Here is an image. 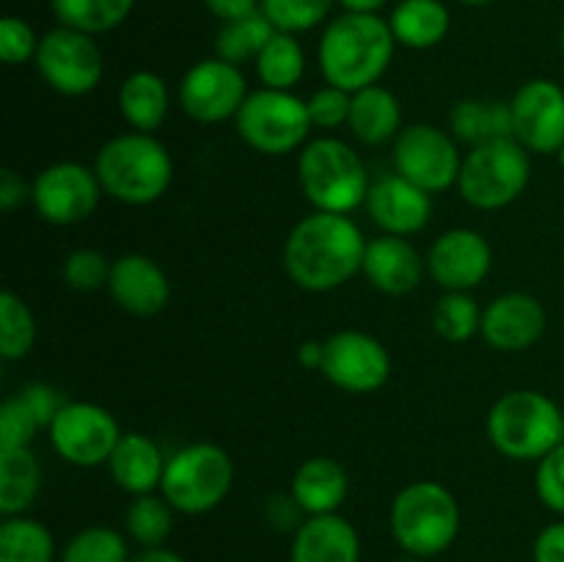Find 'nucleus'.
Wrapping results in <instances>:
<instances>
[{
	"label": "nucleus",
	"mask_w": 564,
	"mask_h": 562,
	"mask_svg": "<svg viewBox=\"0 0 564 562\" xmlns=\"http://www.w3.org/2000/svg\"><path fill=\"white\" fill-rule=\"evenodd\" d=\"M367 240L350 215L314 209L284 242V270L301 290L330 292L364 268Z\"/></svg>",
	"instance_id": "1"
},
{
	"label": "nucleus",
	"mask_w": 564,
	"mask_h": 562,
	"mask_svg": "<svg viewBox=\"0 0 564 562\" xmlns=\"http://www.w3.org/2000/svg\"><path fill=\"white\" fill-rule=\"evenodd\" d=\"M397 39L389 20L378 14L334 17L319 36L317 61L325 83L345 91H361L375 86L394 61Z\"/></svg>",
	"instance_id": "2"
},
{
	"label": "nucleus",
	"mask_w": 564,
	"mask_h": 562,
	"mask_svg": "<svg viewBox=\"0 0 564 562\" xmlns=\"http://www.w3.org/2000/svg\"><path fill=\"white\" fill-rule=\"evenodd\" d=\"M94 171L110 198L143 207L165 196L174 182V160L154 132H121L99 147Z\"/></svg>",
	"instance_id": "3"
},
{
	"label": "nucleus",
	"mask_w": 564,
	"mask_h": 562,
	"mask_svg": "<svg viewBox=\"0 0 564 562\" xmlns=\"http://www.w3.org/2000/svg\"><path fill=\"white\" fill-rule=\"evenodd\" d=\"M394 543L408 556L430 560L449 549L463 527L455 494L435 479H416L394 496L389 510Z\"/></svg>",
	"instance_id": "4"
},
{
	"label": "nucleus",
	"mask_w": 564,
	"mask_h": 562,
	"mask_svg": "<svg viewBox=\"0 0 564 562\" xmlns=\"http://www.w3.org/2000/svg\"><path fill=\"white\" fill-rule=\"evenodd\" d=\"M564 411L538 389H516L494 402L488 413V439L510 461H543L562 444Z\"/></svg>",
	"instance_id": "5"
},
{
	"label": "nucleus",
	"mask_w": 564,
	"mask_h": 562,
	"mask_svg": "<svg viewBox=\"0 0 564 562\" xmlns=\"http://www.w3.org/2000/svg\"><path fill=\"white\" fill-rule=\"evenodd\" d=\"M297 182L314 209L339 215H350L352 209L367 204L372 187L361 154L334 136L314 138L301 149Z\"/></svg>",
	"instance_id": "6"
},
{
	"label": "nucleus",
	"mask_w": 564,
	"mask_h": 562,
	"mask_svg": "<svg viewBox=\"0 0 564 562\" xmlns=\"http://www.w3.org/2000/svg\"><path fill=\"white\" fill-rule=\"evenodd\" d=\"M235 463L229 452L209 441L187 444L165 461L160 494L182 516H204L229 496Z\"/></svg>",
	"instance_id": "7"
},
{
	"label": "nucleus",
	"mask_w": 564,
	"mask_h": 562,
	"mask_svg": "<svg viewBox=\"0 0 564 562\" xmlns=\"http://www.w3.org/2000/svg\"><path fill=\"white\" fill-rule=\"evenodd\" d=\"M516 138L479 143L463 158L457 191L471 207L501 209L521 198L532 180V160Z\"/></svg>",
	"instance_id": "8"
},
{
	"label": "nucleus",
	"mask_w": 564,
	"mask_h": 562,
	"mask_svg": "<svg viewBox=\"0 0 564 562\" xmlns=\"http://www.w3.org/2000/svg\"><path fill=\"white\" fill-rule=\"evenodd\" d=\"M237 136L268 158H281L308 143L314 130L306 99L279 88H259L248 94L235 119Z\"/></svg>",
	"instance_id": "9"
},
{
	"label": "nucleus",
	"mask_w": 564,
	"mask_h": 562,
	"mask_svg": "<svg viewBox=\"0 0 564 562\" xmlns=\"http://www.w3.org/2000/svg\"><path fill=\"white\" fill-rule=\"evenodd\" d=\"M36 69L61 97H86L102 83L105 61L91 33L58 25L39 42Z\"/></svg>",
	"instance_id": "10"
},
{
	"label": "nucleus",
	"mask_w": 564,
	"mask_h": 562,
	"mask_svg": "<svg viewBox=\"0 0 564 562\" xmlns=\"http://www.w3.org/2000/svg\"><path fill=\"white\" fill-rule=\"evenodd\" d=\"M394 169L427 193L457 187L463 169L457 138L427 121L402 127L400 136L394 138Z\"/></svg>",
	"instance_id": "11"
},
{
	"label": "nucleus",
	"mask_w": 564,
	"mask_h": 562,
	"mask_svg": "<svg viewBox=\"0 0 564 562\" xmlns=\"http://www.w3.org/2000/svg\"><path fill=\"white\" fill-rule=\"evenodd\" d=\"M50 444L66 463L80 468L108 466L121 433L108 408L97 402H66L47 428Z\"/></svg>",
	"instance_id": "12"
},
{
	"label": "nucleus",
	"mask_w": 564,
	"mask_h": 562,
	"mask_svg": "<svg viewBox=\"0 0 564 562\" xmlns=\"http://www.w3.org/2000/svg\"><path fill=\"white\" fill-rule=\"evenodd\" d=\"M102 193L97 171L75 160L47 165L31 182L33 209L39 218L53 226H75L91 218Z\"/></svg>",
	"instance_id": "13"
},
{
	"label": "nucleus",
	"mask_w": 564,
	"mask_h": 562,
	"mask_svg": "<svg viewBox=\"0 0 564 562\" xmlns=\"http://www.w3.org/2000/svg\"><path fill=\"white\" fill-rule=\"evenodd\" d=\"M248 80L240 66L224 58H204L185 72L180 83V105L198 125H220L237 119L248 99Z\"/></svg>",
	"instance_id": "14"
},
{
	"label": "nucleus",
	"mask_w": 564,
	"mask_h": 562,
	"mask_svg": "<svg viewBox=\"0 0 564 562\" xmlns=\"http://www.w3.org/2000/svg\"><path fill=\"white\" fill-rule=\"evenodd\" d=\"M325 342L323 375L341 391L372 395L391 378V356L380 339L364 331H336Z\"/></svg>",
	"instance_id": "15"
},
{
	"label": "nucleus",
	"mask_w": 564,
	"mask_h": 562,
	"mask_svg": "<svg viewBox=\"0 0 564 562\" xmlns=\"http://www.w3.org/2000/svg\"><path fill=\"white\" fill-rule=\"evenodd\" d=\"M512 138L532 154H556L564 147V88L549 77L523 83L510 99Z\"/></svg>",
	"instance_id": "16"
},
{
	"label": "nucleus",
	"mask_w": 564,
	"mask_h": 562,
	"mask_svg": "<svg viewBox=\"0 0 564 562\" xmlns=\"http://www.w3.org/2000/svg\"><path fill=\"white\" fill-rule=\"evenodd\" d=\"M490 268H494V248L477 229L457 226L444 231L430 246L427 273L446 292H471L488 279Z\"/></svg>",
	"instance_id": "17"
},
{
	"label": "nucleus",
	"mask_w": 564,
	"mask_h": 562,
	"mask_svg": "<svg viewBox=\"0 0 564 562\" xmlns=\"http://www.w3.org/2000/svg\"><path fill=\"white\" fill-rule=\"evenodd\" d=\"M367 213L383 235H419L433 218V193L422 191L400 174L380 176L367 196Z\"/></svg>",
	"instance_id": "18"
},
{
	"label": "nucleus",
	"mask_w": 564,
	"mask_h": 562,
	"mask_svg": "<svg viewBox=\"0 0 564 562\" xmlns=\"http://www.w3.org/2000/svg\"><path fill=\"white\" fill-rule=\"evenodd\" d=\"M545 323L549 317L538 298L529 292H505L485 306L479 334L494 350L521 353L538 345L545 334Z\"/></svg>",
	"instance_id": "19"
},
{
	"label": "nucleus",
	"mask_w": 564,
	"mask_h": 562,
	"mask_svg": "<svg viewBox=\"0 0 564 562\" xmlns=\"http://www.w3.org/2000/svg\"><path fill=\"white\" fill-rule=\"evenodd\" d=\"M108 292L127 314L152 317L169 306L171 281L147 253H121L110 268Z\"/></svg>",
	"instance_id": "20"
},
{
	"label": "nucleus",
	"mask_w": 564,
	"mask_h": 562,
	"mask_svg": "<svg viewBox=\"0 0 564 562\" xmlns=\"http://www.w3.org/2000/svg\"><path fill=\"white\" fill-rule=\"evenodd\" d=\"M424 268H427V259H422L408 237L380 235L367 242L361 273L383 295L402 298L411 295L422 284Z\"/></svg>",
	"instance_id": "21"
},
{
	"label": "nucleus",
	"mask_w": 564,
	"mask_h": 562,
	"mask_svg": "<svg viewBox=\"0 0 564 562\" xmlns=\"http://www.w3.org/2000/svg\"><path fill=\"white\" fill-rule=\"evenodd\" d=\"M290 562H361L358 529L339 512L308 516L292 534Z\"/></svg>",
	"instance_id": "22"
},
{
	"label": "nucleus",
	"mask_w": 564,
	"mask_h": 562,
	"mask_svg": "<svg viewBox=\"0 0 564 562\" xmlns=\"http://www.w3.org/2000/svg\"><path fill=\"white\" fill-rule=\"evenodd\" d=\"M165 461L158 441L147 433H124L116 444L113 455L108 461L110 479L119 485L124 494L143 496L160 490L165 474Z\"/></svg>",
	"instance_id": "23"
},
{
	"label": "nucleus",
	"mask_w": 564,
	"mask_h": 562,
	"mask_svg": "<svg viewBox=\"0 0 564 562\" xmlns=\"http://www.w3.org/2000/svg\"><path fill=\"white\" fill-rule=\"evenodd\" d=\"M290 494L306 516H328L339 512V507L345 505L350 494V477L334 457H308L292 474Z\"/></svg>",
	"instance_id": "24"
},
{
	"label": "nucleus",
	"mask_w": 564,
	"mask_h": 562,
	"mask_svg": "<svg viewBox=\"0 0 564 562\" xmlns=\"http://www.w3.org/2000/svg\"><path fill=\"white\" fill-rule=\"evenodd\" d=\"M347 130L364 147H383L402 132V108L394 91L380 83L352 94V110Z\"/></svg>",
	"instance_id": "25"
},
{
	"label": "nucleus",
	"mask_w": 564,
	"mask_h": 562,
	"mask_svg": "<svg viewBox=\"0 0 564 562\" xmlns=\"http://www.w3.org/2000/svg\"><path fill=\"white\" fill-rule=\"evenodd\" d=\"M171 108V94L158 72L138 69L124 77L119 88L121 119L135 132H154L165 121Z\"/></svg>",
	"instance_id": "26"
},
{
	"label": "nucleus",
	"mask_w": 564,
	"mask_h": 562,
	"mask_svg": "<svg viewBox=\"0 0 564 562\" xmlns=\"http://www.w3.org/2000/svg\"><path fill=\"white\" fill-rule=\"evenodd\" d=\"M397 44L408 50L438 47L452 28L449 9L441 0H400L389 17Z\"/></svg>",
	"instance_id": "27"
},
{
	"label": "nucleus",
	"mask_w": 564,
	"mask_h": 562,
	"mask_svg": "<svg viewBox=\"0 0 564 562\" xmlns=\"http://www.w3.org/2000/svg\"><path fill=\"white\" fill-rule=\"evenodd\" d=\"M449 127L452 136L471 149L499 138H512V108L505 99H460L452 108Z\"/></svg>",
	"instance_id": "28"
},
{
	"label": "nucleus",
	"mask_w": 564,
	"mask_h": 562,
	"mask_svg": "<svg viewBox=\"0 0 564 562\" xmlns=\"http://www.w3.org/2000/svg\"><path fill=\"white\" fill-rule=\"evenodd\" d=\"M42 490V463L31 446L0 450V512L3 518L25 516Z\"/></svg>",
	"instance_id": "29"
},
{
	"label": "nucleus",
	"mask_w": 564,
	"mask_h": 562,
	"mask_svg": "<svg viewBox=\"0 0 564 562\" xmlns=\"http://www.w3.org/2000/svg\"><path fill=\"white\" fill-rule=\"evenodd\" d=\"M253 66H257V75L264 88L292 91L306 75V53L295 33L275 31L259 58L253 61Z\"/></svg>",
	"instance_id": "30"
},
{
	"label": "nucleus",
	"mask_w": 564,
	"mask_h": 562,
	"mask_svg": "<svg viewBox=\"0 0 564 562\" xmlns=\"http://www.w3.org/2000/svg\"><path fill=\"white\" fill-rule=\"evenodd\" d=\"M55 538L42 521L11 516L0 523V562H53Z\"/></svg>",
	"instance_id": "31"
},
{
	"label": "nucleus",
	"mask_w": 564,
	"mask_h": 562,
	"mask_svg": "<svg viewBox=\"0 0 564 562\" xmlns=\"http://www.w3.org/2000/svg\"><path fill=\"white\" fill-rule=\"evenodd\" d=\"M58 25L75 28V31L99 33L116 31L135 9V0H50Z\"/></svg>",
	"instance_id": "32"
},
{
	"label": "nucleus",
	"mask_w": 564,
	"mask_h": 562,
	"mask_svg": "<svg viewBox=\"0 0 564 562\" xmlns=\"http://www.w3.org/2000/svg\"><path fill=\"white\" fill-rule=\"evenodd\" d=\"M273 33L275 28L270 25L262 11H253V14L240 17V20L220 22V31L215 36V55L229 61V64L242 66L248 61L259 58L264 44L273 39Z\"/></svg>",
	"instance_id": "33"
},
{
	"label": "nucleus",
	"mask_w": 564,
	"mask_h": 562,
	"mask_svg": "<svg viewBox=\"0 0 564 562\" xmlns=\"http://www.w3.org/2000/svg\"><path fill=\"white\" fill-rule=\"evenodd\" d=\"M174 507L163 494L132 496L124 512V534L141 549H158L165 545L174 529Z\"/></svg>",
	"instance_id": "34"
},
{
	"label": "nucleus",
	"mask_w": 564,
	"mask_h": 562,
	"mask_svg": "<svg viewBox=\"0 0 564 562\" xmlns=\"http://www.w3.org/2000/svg\"><path fill=\"white\" fill-rule=\"evenodd\" d=\"M61 562H130V538L113 527H86L66 540Z\"/></svg>",
	"instance_id": "35"
},
{
	"label": "nucleus",
	"mask_w": 564,
	"mask_h": 562,
	"mask_svg": "<svg viewBox=\"0 0 564 562\" xmlns=\"http://www.w3.org/2000/svg\"><path fill=\"white\" fill-rule=\"evenodd\" d=\"M33 342H36L33 312L17 292L6 290L0 295V358L20 361L33 350Z\"/></svg>",
	"instance_id": "36"
},
{
	"label": "nucleus",
	"mask_w": 564,
	"mask_h": 562,
	"mask_svg": "<svg viewBox=\"0 0 564 562\" xmlns=\"http://www.w3.org/2000/svg\"><path fill=\"white\" fill-rule=\"evenodd\" d=\"M482 312L471 292H446L433 309V328L441 339L460 345L482 328Z\"/></svg>",
	"instance_id": "37"
},
{
	"label": "nucleus",
	"mask_w": 564,
	"mask_h": 562,
	"mask_svg": "<svg viewBox=\"0 0 564 562\" xmlns=\"http://www.w3.org/2000/svg\"><path fill=\"white\" fill-rule=\"evenodd\" d=\"M336 0H262L259 11L270 20L275 31L306 33L323 25L330 17Z\"/></svg>",
	"instance_id": "38"
},
{
	"label": "nucleus",
	"mask_w": 564,
	"mask_h": 562,
	"mask_svg": "<svg viewBox=\"0 0 564 562\" xmlns=\"http://www.w3.org/2000/svg\"><path fill=\"white\" fill-rule=\"evenodd\" d=\"M110 268H113V262L102 251H97V248H77V251H72L64 259L61 273H64L66 287H72V290L97 292L108 287Z\"/></svg>",
	"instance_id": "39"
},
{
	"label": "nucleus",
	"mask_w": 564,
	"mask_h": 562,
	"mask_svg": "<svg viewBox=\"0 0 564 562\" xmlns=\"http://www.w3.org/2000/svg\"><path fill=\"white\" fill-rule=\"evenodd\" d=\"M306 105L314 130H339V127H347V121H350L352 91L325 83L323 88H317L306 99Z\"/></svg>",
	"instance_id": "40"
},
{
	"label": "nucleus",
	"mask_w": 564,
	"mask_h": 562,
	"mask_svg": "<svg viewBox=\"0 0 564 562\" xmlns=\"http://www.w3.org/2000/svg\"><path fill=\"white\" fill-rule=\"evenodd\" d=\"M39 430H42V424L33 417L31 408L22 402V397H6L3 406H0V450L31 446Z\"/></svg>",
	"instance_id": "41"
},
{
	"label": "nucleus",
	"mask_w": 564,
	"mask_h": 562,
	"mask_svg": "<svg viewBox=\"0 0 564 562\" xmlns=\"http://www.w3.org/2000/svg\"><path fill=\"white\" fill-rule=\"evenodd\" d=\"M39 42L42 39L20 17H3L0 20V58H3V64L20 66L28 64V61H36Z\"/></svg>",
	"instance_id": "42"
},
{
	"label": "nucleus",
	"mask_w": 564,
	"mask_h": 562,
	"mask_svg": "<svg viewBox=\"0 0 564 562\" xmlns=\"http://www.w3.org/2000/svg\"><path fill=\"white\" fill-rule=\"evenodd\" d=\"M534 490L543 507L564 516V444L551 450L543 461H538L534 472Z\"/></svg>",
	"instance_id": "43"
},
{
	"label": "nucleus",
	"mask_w": 564,
	"mask_h": 562,
	"mask_svg": "<svg viewBox=\"0 0 564 562\" xmlns=\"http://www.w3.org/2000/svg\"><path fill=\"white\" fill-rule=\"evenodd\" d=\"M20 397H22V402L31 408L33 417L39 419V424H42V428H50V424H53V419L58 417L61 408L66 406V400L58 395V389H53V386L44 383V380H33V383L22 386Z\"/></svg>",
	"instance_id": "44"
},
{
	"label": "nucleus",
	"mask_w": 564,
	"mask_h": 562,
	"mask_svg": "<svg viewBox=\"0 0 564 562\" xmlns=\"http://www.w3.org/2000/svg\"><path fill=\"white\" fill-rule=\"evenodd\" d=\"M264 516H268L270 527L279 529V532H292V534H295L297 529L303 527V521L308 518L292 494H275L273 499L268 501Z\"/></svg>",
	"instance_id": "45"
},
{
	"label": "nucleus",
	"mask_w": 564,
	"mask_h": 562,
	"mask_svg": "<svg viewBox=\"0 0 564 562\" xmlns=\"http://www.w3.org/2000/svg\"><path fill=\"white\" fill-rule=\"evenodd\" d=\"M534 562H564V521L549 523L543 532L534 538L532 545Z\"/></svg>",
	"instance_id": "46"
},
{
	"label": "nucleus",
	"mask_w": 564,
	"mask_h": 562,
	"mask_svg": "<svg viewBox=\"0 0 564 562\" xmlns=\"http://www.w3.org/2000/svg\"><path fill=\"white\" fill-rule=\"evenodd\" d=\"M25 202H31V182L20 171L3 169V174H0V207L6 213H14Z\"/></svg>",
	"instance_id": "47"
},
{
	"label": "nucleus",
	"mask_w": 564,
	"mask_h": 562,
	"mask_svg": "<svg viewBox=\"0 0 564 562\" xmlns=\"http://www.w3.org/2000/svg\"><path fill=\"white\" fill-rule=\"evenodd\" d=\"M259 3L262 0H204L209 14L218 17L220 22L240 20V17L253 14V11H259Z\"/></svg>",
	"instance_id": "48"
},
{
	"label": "nucleus",
	"mask_w": 564,
	"mask_h": 562,
	"mask_svg": "<svg viewBox=\"0 0 564 562\" xmlns=\"http://www.w3.org/2000/svg\"><path fill=\"white\" fill-rule=\"evenodd\" d=\"M325 361V342L306 339L301 347H297V364L303 369H314V372H323Z\"/></svg>",
	"instance_id": "49"
},
{
	"label": "nucleus",
	"mask_w": 564,
	"mask_h": 562,
	"mask_svg": "<svg viewBox=\"0 0 564 562\" xmlns=\"http://www.w3.org/2000/svg\"><path fill=\"white\" fill-rule=\"evenodd\" d=\"M130 562H187L185 556L176 554V551L158 545V549H141L138 554H132Z\"/></svg>",
	"instance_id": "50"
},
{
	"label": "nucleus",
	"mask_w": 564,
	"mask_h": 562,
	"mask_svg": "<svg viewBox=\"0 0 564 562\" xmlns=\"http://www.w3.org/2000/svg\"><path fill=\"white\" fill-rule=\"evenodd\" d=\"M345 11H352V14H378L389 0H336Z\"/></svg>",
	"instance_id": "51"
},
{
	"label": "nucleus",
	"mask_w": 564,
	"mask_h": 562,
	"mask_svg": "<svg viewBox=\"0 0 564 562\" xmlns=\"http://www.w3.org/2000/svg\"><path fill=\"white\" fill-rule=\"evenodd\" d=\"M457 3H463V6H485V3H490V0H457Z\"/></svg>",
	"instance_id": "52"
},
{
	"label": "nucleus",
	"mask_w": 564,
	"mask_h": 562,
	"mask_svg": "<svg viewBox=\"0 0 564 562\" xmlns=\"http://www.w3.org/2000/svg\"><path fill=\"white\" fill-rule=\"evenodd\" d=\"M397 562H424V560H419V556H402V560H397Z\"/></svg>",
	"instance_id": "53"
},
{
	"label": "nucleus",
	"mask_w": 564,
	"mask_h": 562,
	"mask_svg": "<svg viewBox=\"0 0 564 562\" xmlns=\"http://www.w3.org/2000/svg\"><path fill=\"white\" fill-rule=\"evenodd\" d=\"M556 158H560V165L564 169V147L560 149V152H556Z\"/></svg>",
	"instance_id": "54"
},
{
	"label": "nucleus",
	"mask_w": 564,
	"mask_h": 562,
	"mask_svg": "<svg viewBox=\"0 0 564 562\" xmlns=\"http://www.w3.org/2000/svg\"><path fill=\"white\" fill-rule=\"evenodd\" d=\"M560 44H562V55H564V28H562V36H560Z\"/></svg>",
	"instance_id": "55"
},
{
	"label": "nucleus",
	"mask_w": 564,
	"mask_h": 562,
	"mask_svg": "<svg viewBox=\"0 0 564 562\" xmlns=\"http://www.w3.org/2000/svg\"><path fill=\"white\" fill-rule=\"evenodd\" d=\"M562 444H564V422H562Z\"/></svg>",
	"instance_id": "56"
}]
</instances>
